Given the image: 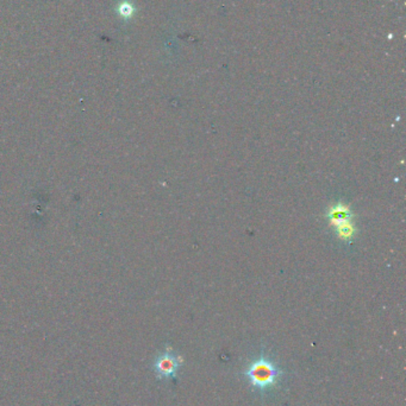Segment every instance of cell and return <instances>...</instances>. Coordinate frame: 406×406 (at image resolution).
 <instances>
[{"label":"cell","mask_w":406,"mask_h":406,"mask_svg":"<svg viewBox=\"0 0 406 406\" xmlns=\"http://www.w3.org/2000/svg\"><path fill=\"white\" fill-rule=\"evenodd\" d=\"M245 374L250 385L261 391H266L275 385L278 378L283 376V371L271 359L263 356L249 365Z\"/></svg>","instance_id":"cell-1"},{"label":"cell","mask_w":406,"mask_h":406,"mask_svg":"<svg viewBox=\"0 0 406 406\" xmlns=\"http://www.w3.org/2000/svg\"><path fill=\"white\" fill-rule=\"evenodd\" d=\"M326 218L331 226H334L336 234L339 239L348 241L355 235V225L353 221L354 215L351 213L349 205L346 203L339 202L336 205H331L326 213Z\"/></svg>","instance_id":"cell-2"},{"label":"cell","mask_w":406,"mask_h":406,"mask_svg":"<svg viewBox=\"0 0 406 406\" xmlns=\"http://www.w3.org/2000/svg\"><path fill=\"white\" fill-rule=\"evenodd\" d=\"M180 366H182L180 358L172 351H166L154 362V371L157 373V377L161 380L174 379L177 377Z\"/></svg>","instance_id":"cell-3"}]
</instances>
